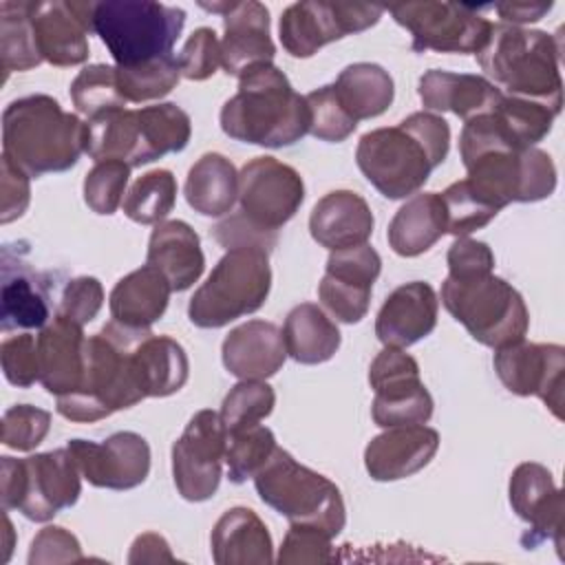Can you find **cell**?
<instances>
[{
	"label": "cell",
	"mask_w": 565,
	"mask_h": 565,
	"mask_svg": "<svg viewBox=\"0 0 565 565\" xmlns=\"http://www.w3.org/2000/svg\"><path fill=\"white\" fill-rule=\"evenodd\" d=\"M203 9L223 15L225 35L221 40V66L227 75L267 64L276 46L269 35V11L256 0L245 2H201Z\"/></svg>",
	"instance_id": "22"
},
{
	"label": "cell",
	"mask_w": 565,
	"mask_h": 565,
	"mask_svg": "<svg viewBox=\"0 0 565 565\" xmlns=\"http://www.w3.org/2000/svg\"><path fill=\"white\" fill-rule=\"evenodd\" d=\"M102 302H104L102 282L93 276H77L66 282L60 296L57 313L84 327L99 313Z\"/></svg>",
	"instance_id": "52"
},
{
	"label": "cell",
	"mask_w": 565,
	"mask_h": 565,
	"mask_svg": "<svg viewBox=\"0 0 565 565\" xmlns=\"http://www.w3.org/2000/svg\"><path fill=\"white\" fill-rule=\"evenodd\" d=\"M302 201V177L274 157H256L238 172V212L263 232L276 234Z\"/></svg>",
	"instance_id": "16"
},
{
	"label": "cell",
	"mask_w": 565,
	"mask_h": 565,
	"mask_svg": "<svg viewBox=\"0 0 565 565\" xmlns=\"http://www.w3.org/2000/svg\"><path fill=\"white\" fill-rule=\"evenodd\" d=\"M331 534H327L320 527L313 525H298L291 523L287 530L280 552H278V563L280 565H322V563H333L335 552L331 545Z\"/></svg>",
	"instance_id": "48"
},
{
	"label": "cell",
	"mask_w": 565,
	"mask_h": 565,
	"mask_svg": "<svg viewBox=\"0 0 565 565\" xmlns=\"http://www.w3.org/2000/svg\"><path fill=\"white\" fill-rule=\"evenodd\" d=\"M254 486L260 501L280 512L289 523L313 525L331 536H338L347 523L338 486L324 475L298 463L278 446L254 475Z\"/></svg>",
	"instance_id": "8"
},
{
	"label": "cell",
	"mask_w": 565,
	"mask_h": 565,
	"mask_svg": "<svg viewBox=\"0 0 565 565\" xmlns=\"http://www.w3.org/2000/svg\"><path fill=\"white\" fill-rule=\"evenodd\" d=\"M450 148L448 121L435 113H413L391 128L364 132L355 161L366 181L386 199L417 194Z\"/></svg>",
	"instance_id": "1"
},
{
	"label": "cell",
	"mask_w": 565,
	"mask_h": 565,
	"mask_svg": "<svg viewBox=\"0 0 565 565\" xmlns=\"http://www.w3.org/2000/svg\"><path fill=\"white\" fill-rule=\"evenodd\" d=\"M305 99L311 115L309 132L316 139L338 143L344 141L358 128V121L342 108L333 84L311 90L309 95H305Z\"/></svg>",
	"instance_id": "47"
},
{
	"label": "cell",
	"mask_w": 565,
	"mask_h": 565,
	"mask_svg": "<svg viewBox=\"0 0 565 565\" xmlns=\"http://www.w3.org/2000/svg\"><path fill=\"white\" fill-rule=\"evenodd\" d=\"M494 9L501 15L503 24L521 26L541 20L552 9V2H501L494 4Z\"/></svg>",
	"instance_id": "58"
},
{
	"label": "cell",
	"mask_w": 565,
	"mask_h": 565,
	"mask_svg": "<svg viewBox=\"0 0 565 565\" xmlns=\"http://www.w3.org/2000/svg\"><path fill=\"white\" fill-rule=\"evenodd\" d=\"M33 2H0V53L4 73L35 68L42 60L33 33Z\"/></svg>",
	"instance_id": "39"
},
{
	"label": "cell",
	"mask_w": 565,
	"mask_h": 565,
	"mask_svg": "<svg viewBox=\"0 0 565 565\" xmlns=\"http://www.w3.org/2000/svg\"><path fill=\"white\" fill-rule=\"evenodd\" d=\"M71 99L84 117L93 119L108 110L126 106L117 82V66L90 64L77 73L71 84Z\"/></svg>",
	"instance_id": "42"
},
{
	"label": "cell",
	"mask_w": 565,
	"mask_h": 565,
	"mask_svg": "<svg viewBox=\"0 0 565 565\" xmlns=\"http://www.w3.org/2000/svg\"><path fill=\"white\" fill-rule=\"evenodd\" d=\"M477 60L508 95L541 102L561 113V44L550 33L514 24H492Z\"/></svg>",
	"instance_id": "5"
},
{
	"label": "cell",
	"mask_w": 565,
	"mask_h": 565,
	"mask_svg": "<svg viewBox=\"0 0 565 565\" xmlns=\"http://www.w3.org/2000/svg\"><path fill=\"white\" fill-rule=\"evenodd\" d=\"M439 448V433L424 424L391 426L373 437L364 450V466L375 481L406 479L430 463Z\"/></svg>",
	"instance_id": "25"
},
{
	"label": "cell",
	"mask_w": 565,
	"mask_h": 565,
	"mask_svg": "<svg viewBox=\"0 0 565 565\" xmlns=\"http://www.w3.org/2000/svg\"><path fill=\"white\" fill-rule=\"evenodd\" d=\"M287 355L300 364H322L340 347L338 324L313 302L296 305L282 327Z\"/></svg>",
	"instance_id": "37"
},
{
	"label": "cell",
	"mask_w": 565,
	"mask_h": 565,
	"mask_svg": "<svg viewBox=\"0 0 565 565\" xmlns=\"http://www.w3.org/2000/svg\"><path fill=\"white\" fill-rule=\"evenodd\" d=\"M212 230H214L216 241L225 249H232V247H263V249L269 252L276 245V234L258 230L241 212L221 221Z\"/></svg>",
	"instance_id": "56"
},
{
	"label": "cell",
	"mask_w": 565,
	"mask_h": 565,
	"mask_svg": "<svg viewBox=\"0 0 565 565\" xmlns=\"http://www.w3.org/2000/svg\"><path fill=\"white\" fill-rule=\"evenodd\" d=\"M183 24V9L150 0H106L93 7V33L106 44L117 66L172 55Z\"/></svg>",
	"instance_id": "9"
},
{
	"label": "cell",
	"mask_w": 565,
	"mask_h": 565,
	"mask_svg": "<svg viewBox=\"0 0 565 565\" xmlns=\"http://www.w3.org/2000/svg\"><path fill=\"white\" fill-rule=\"evenodd\" d=\"M459 154L472 188L499 212L508 203H534L556 188V168L536 146L514 148L481 135L461 132Z\"/></svg>",
	"instance_id": "7"
},
{
	"label": "cell",
	"mask_w": 565,
	"mask_h": 565,
	"mask_svg": "<svg viewBox=\"0 0 565 565\" xmlns=\"http://www.w3.org/2000/svg\"><path fill=\"white\" fill-rule=\"evenodd\" d=\"M2 177H0V223H11L20 218L26 212L31 188H29V174L20 170L11 159L2 154Z\"/></svg>",
	"instance_id": "55"
},
{
	"label": "cell",
	"mask_w": 565,
	"mask_h": 565,
	"mask_svg": "<svg viewBox=\"0 0 565 565\" xmlns=\"http://www.w3.org/2000/svg\"><path fill=\"white\" fill-rule=\"evenodd\" d=\"M419 99L428 110H448L468 121L497 108L503 93L481 75L433 68L419 79Z\"/></svg>",
	"instance_id": "30"
},
{
	"label": "cell",
	"mask_w": 565,
	"mask_h": 565,
	"mask_svg": "<svg viewBox=\"0 0 565 565\" xmlns=\"http://www.w3.org/2000/svg\"><path fill=\"white\" fill-rule=\"evenodd\" d=\"M446 234V210L437 192L413 194L388 223V245L395 254L413 258L428 252Z\"/></svg>",
	"instance_id": "35"
},
{
	"label": "cell",
	"mask_w": 565,
	"mask_h": 565,
	"mask_svg": "<svg viewBox=\"0 0 565 565\" xmlns=\"http://www.w3.org/2000/svg\"><path fill=\"white\" fill-rule=\"evenodd\" d=\"M86 335L82 324L55 313L38 333L40 382L51 395H68L79 388L84 375Z\"/></svg>",
	"instance_id": "27"
},
{
	"label": "cell",
	"mask_w": 565,
	"mask_h": 565,
	"mask_svg": "<svg viewBox=\"0 0 565 565\" xmlns=\"http://www.w3.org/2000/svg\"><path fill=\"white\" fill-rule=\"evenodd\" d=\"M132 366L143 397H168L181 391L190 371L183 347L177 340L154 335L152 331L143 333L135 344Z\"/></svg>",
	"instance_id": "34"
},
{
	"label": "cell",
	"mask_w": 565,
	"mask_h": 565,
	"mask_svg": "<svg viewBox=\"0 0 565 565\" xmlns=\"http://www.w3.org/2000/svg\"><path fill=\"white\" fill-rule=\"evenodd\" d=\"M216 565H267L274 561L271 536L260 516L249 508H232L216 521L212 536Z\"/></svg>",
	"instance_id": "32"
},
{
	"label": "cell",
	"mask_w": 565,
	"mask_h": 565,
	"mask_svg": "<svg viewBox=\"0 0 565 565\" xmlns=\"http://www.w3.org/2000/svg\"><path fill=\"white\" fill-rule=\"evenodd\" d=\"M146 265L161 271L172 291L190 289L205 267L199 234L185 221L157 223L148 241Z\"/></svg>",
	"instance_id": "31"
},
{
	"label": "cell",
	"mask_w": 565,
	"mask_h": 565,
	"mask_svg": "<svg viewBox=\"0 0 565 565\" xmlns=\"http://www.w3.org/2000/svg\"><path fill=\"white\" fill-rule=\"evenodd\" d=\"M333 88L342 108L355 121L382 115L395 97V86L388 71L371 62L349 64L333 82Z\"/></svg>",
	"instance_id": "38"
},
{
	"label": "cell",
	"mask_w": 565,
	"mask_h": 565,
	"mask_svg": "<svg viewBox=\"0 0 565 565\" xmlns=\"http://www.w3.org/2000/svg\"><path fill=\"white\" fill-rule=\"evenodd\" d=\"M510 505L519 519L530 525L523 536L525 547H536L543 541H554L563 547V490L554 486L552 472L534 461L519 463L510 477Z\"/></svg>",
	"instance_id": "21"
},
{
	"label": "cell",
	"mask_w": 565,
	"mask_h": 565,
	"mask_svg": "<svg viewBox=\"0 0 565 565\" xmlns=\"http://www.w3.org/2000/svg\"><path fill=\"white\" fill-rule=\"evenodd\" d=\"M86 126V154L90 159H117L130 168L183 150L192 135L190 115L170 102L139 110H108L88 119Z\"/></svg>",
	"instance_id": "6"
},
{
	"label": "cell",
	"mask_w": 565,
	"mask_h": 565,
	"mask_svg": "<svg viewBox=\"0 0 565 565\" xmlns=\"http://www.w3.org/2000/svg\"><path fill=\"white\" fill-rule=\"evenodd\" d=\"M95 2H33V33L42 60L53 66H77L88 57Z\"/></svg>",
	"instance_id": "23"
},
{
	"label": "cell",
	"mask_w": 565,
	"mask_h": 565,
	"mask_svg": "<svg viewBox=\"0 0 565 565\" xmlns=\"http://www.w3.org/2000/svg\"><path fill=\"white\" fill-rule=\"evenodd\" d=\"M161 561L174 563V556H172L166 539L154 532L139 534L130 547L128 563H161Z\"/></svg>",
	"instance_id": "57"
},
{
	"label": "cell",
	"mask_w": 565,
	"mask_h": 565,
	"mask_svg": "<svg viewBox=\"0 0 565 565\" xmlns=\"http://www.w3.org/2000/svg\"><path fill=\"white\" fill-rule=\"evenodd\" d=\"M177 179L170 170L157 168L141 174L124 196V214L139 225L161 223L174 207Z\"/></svg>",
	"instance_id": "40"
},
{
	"label": "cell",
	"mask_w": 565,
	"mask_h": 565,
	"mask_svg": "<svg viewBox=\"0 0 565 565\" xmlns=\"http://www.w3.org/2000/svg\"><path fill=\"white\" fill-rule=\"evenodd\" d=\"M0 362L9 384L26 388L40 380L38 369V338L31 333H18L0 344Z\"/></svg>",
	"instance_id": "51"
},
{
	"label": "cell",
	"mask_w": 565,
	"mask_h": 565,
	"mask_svg": "<svg viewBox=\"0 0 565 565\" xmlns=\"http://www.w3.org/2000/svg\"><path fill=\"white\" fill-rule=\"evenodd\" d=\"M373 225L375 218L369 203L351 190L324 194L309 216L313 241L331 252L364 245L373 234Z\"/></svg>",
	"instance_id": "29"
},
{
	"label": "cell",
	"mask_w": 565,
	"mask_h": 565,
	"mask_svg": "<svg viewBox=\"0 0 565 565\" xmlns=\"http://www.w3.org/2000/svg\"><path fill=\"white\" fill-rule=\"evenodd\" d=\"M382 13L384 7L362 2H294L280 15V44L294 57H311L333 40L366 31Z\"/></svg>",
	"instance_id": "15"
},
{
	"label": "cell",
	"mask_w": 565,
	"mask_h": 565,
	"mask_svg": "<svg viewBox=\"0 0 565 565\" xmlns=\"http://www.w3.org/2000/svg\"><path fill=\"white\" fill-rule=\"evenodd\" d=\"M397 24L411 31L413 51L439 53H479L492 31L479 9L457 2H402L388 7Z\"/></svg>",
	"instance_id": "13"
},
{
	"label": "cell",
	"mask_w": 565,
	"mask_h": 565,
	"mask_svg": "<svg viewBox=\"0 0 565 565\" xmlns=\"http://www.w3.org/2000/svg\"><path fill=\"white\" fill-rule=\"evenodd\" d=\"M170 282L150 265H143L113 287L108 307L115 322L132 329H150L168 309Z\"/></svg>",
	"instance_id": "33"
},
{
	"label": "cell",
	"mask_w": 565,
	"mask_h": 565,
	"mask_svg": "<svg viewBox=\"0 0 565 565\" xmlns=\"http://www.w3.org/2000/svg\"><path fill=\"white\" fill-rule=\"evenodd\" d=\"M66 448L82 477L95 488L130 490L141 486L150 472V446L132 430L115 433L99 444L71 439Z\"/></svg>",
	"instance_id": "19"
},
{
	"label": "cell",
	"mask_w": 565,
	"mask_h": 565,
	"mask_svg": "<svg viewBox=\"0 0 565 565\" xmlns=\"http://www.w3.org/2000/svg\"><path fill=\"white\" fill-rule=\"evenodd\" d=\"M380 269L382 258L369 243L331 252L318 285L320 302L340 322H360L369 311L373 282L380 276Z\"/></svg>",
	"instance_id": "20"
},
{
	"label": "cell",
	"mask_w": 565,
	"mask_h": 565,
	"mask_svg": "<svg viewBox=\"0 0 565 565\" xmlns=\"http://www.w3.org/2000/svg\"><path fill=\"white\" fill-rule=\"evenodd\" d=\"M2 510H20L29 521H51L60 510L75 505L82 492V472L68 448L38 452L26 459H0Z\"/></svg>",
	"instance_id": "12"
},
{
	"label": "cell",
	"mask_w": 565,
	"mask_h": 565,
	"mask_svg": "<svg viewBox=\"0 0 565 565\" xmlns=\"http://www.w3.org/2000/svg\"><path fill=\"white\" fill-rule=\"evenodd\" d=\"M130 166L117 159L97 161L84 179V201L95 214H113L126 194Z\"/></svg>",
	"instance_id": "46"
},
{
	"label": "cell",
	"mask_w": 565,
	"mask_h": 565,
	"mask_svg": "<svg viewBox=\"0 0 565 565\" xmlns=\"http://www.w3.org/2000/svg\"><path fill=\"white\" fill-rule=\"evenodd\" d=\"M181 77L192 82H203L216 73L221 66V42L210 26H199L185 40L179 57Z\"/></svg>",
	"instance_id": "50"
},
{
	"label": "cell",
	"mask_w": 565,
	"mask_h": 565,
	"mask_svg": "<svg viewBox=\"0 0 565 565\" xmlns=\"http://www.w3.org/2000/svg\"><path fill=\"white\" fill-rule=\"evenodd\" d=\"M439 196L446 210V232L455 238L486 227L499 214V210L483 199L468 179L450 183Z\"/></svg>",
	"instance_id": "44"
},
{
	"label": "cell",
	"mask_w": 565,
	"mask_h": 565,
	"mask_svg": "<svg viewBox=\"0 0 565 565\" xmlns=\"http://www.w3.org/2000/svg\"><path fill=\"white\" fill-rule=\"evenodd\" d=\"M369 384L375 393L371 415L380 428L426 424L430 419L433 397L419 377L417 360L404 349L384 347L371 362Z\"/></svg>",
	"instance_id": "14"
},
{
	"label": "cell",
	"mask_w": 565,
	"mask_h": 565,
	"mask_svg": "<svg viewBox=\"0 0 565 565\" xmlns=\"http://www.w3.org/2000/svg\"><path fill=\"white\" fill-rule=\"evenodd\" d=\"M494 371L510 393L536 395L556 419H563L565 349L561 344L521 340L501 347L494 353Z\"/></svg>",
	"instance_id": "18"
},
{
	"label": "cell",
	"mask_w": 565,
	"mask_h": 565,
	"mask_svg": "<svg viewBox=\"0 0 565 565\" xmlns=\"http://www.w3.org/2000/svg\"><path fill=\"white\" fill-rule=\"evenodd\" d=\"M51 428V413L31 404H15L2 415L0 441L13 450L29 452L40 446Z\"/></svg>",
	"instance_id": "49"
},
{
	"label": "cell",
	"mask_w": 565,
	"mask_h": 565,
	"mask_svg": "<svg viewBox=\"0 0 565 565\" xmlns=\"http://www.w3.org/2000/svg\"><path fill=\"white\" fill-rule=\"evenodd\" d=\"M494 254L483 241L470 236H457L448 249V276L450 278H475L492 274Z\"/></svg>",
	"instance_id": "54"
},
{
	"label": "cell",
	"mask_w": 565,
	"mask_h": 565,
	"mask_svg": "<svg viewBox=\"0 0 565 565\" xmlns=\"http://www.w3.org/2000/svg\"><path fill=\"white\" fill-rule=\"evenodd\" d=\"M84 561L79 541L75 534L60 525H46L42 527L35 539L31 541L29 550V565H42V563H79Z\"/></svg>",
	"instance_id": "53"
},
{
	"label": "cell",
	"mask_w": 565,
	"mask_h": 565,
	"mask_svg": "<svg viewBox=\"0 0 565 565\" xmlns=\"http://www.w3.org/2000/svg\"><path fill=\"white\" fill-rule=\"evenodd\" d=\"M183 192L194 212L223 216L238 201V172L227 157L207 152L190 168Z\"/></svg>",
	"instance_id": "36"
},
{
	"label": "cell",
	"mask_w": 565,
	"mask_h": 565,
	"mask_svg": "<svg viewBox=\"0 0 565 565\" xmlns=\"http://www.w3.org/2000/svg\"><path fill=\"white\" fill-rule=\"evenodd\" d=\"M274 448H276V437L263 424L227 435L225 463H227L230 481L243 483L247 479H254V475L271 457Z\"/></svg>",
	"instance_id": "45"
},
{
	"label": "cell",
	"mask_w": 565,
	"mask_h": 565,
	"mask_svg": "<svg viewBox=\"0 0 565 565\" xmlns=\"http://www.w3.org/2000/svg\"><path fill=\"white\" fill-rule=\"evenodd\" d=\"M227 433L216 411H199L172 446V477L185 501L210 499L221 483Z\"/></svg>",
	"instance_id": "17"
},
{
	"label": "cell",
	"mask_w": 565,
	"mask_h": 565,
	"mask_svg": "<svg viewBox=\"0 0 565 565\" xmlns=\"http://www.w3.org/2000/svg\"><path fill=\"white\" fill-rule=\"evenodd\" d=\"M439 300L424 280L399 285L388 294L375 318V335L384 347L406 349L426 338L437 324Z\"/></svg>",
	"instance_id": "26"
},
{
	"label": "cell",
	"mask_w": 565,
	"mask_h": 565,
	"mask_svg": "<svg viewBox=\"0 0 565 565\" xmlns=\"http://www.w3.org/2000/svg\"><path fill=\"white\" fill-rule=\"evenodd\" d=\"M86 139L88 126L49 95L20 97L2 113V154L29 177L73 168Z\"/></svg>",
	"instance_id": "3"
},
{
	"label": "cell",
	"mask_w": 565,
	"mask_h": 565,
	"mask_svg": "<svg viewBox=\"0 0 565 565\" xmlns=\"http://www.w3.org/2000/svg\"><path fill=\"white\" fill-rule=\"evenodd\" d=\"M148 331L110 320L99 333L86 338L82 384L57 397V413L71 422H97L146 399L137 384L132 349Z\"/></svg>",
	"instance_id": "4"
},
{
	"label": "cell",
	"mask_w": 565,
	"mask_h": 565,
	"mask_svg": "<svg viewBox=\"0 0 565 565\" xmlns=\"http://www.w3.org/2000/svg\"><path fill=\"white\" fill-rule=\"evenodd\" d=\"M441 302L481 344L501 349L525 340L530 313L523 296L503 278L483 274L475 278H446Z\"/></svg>",
	"instance_id": "11"
},
{
	"label": "cell",
	"mask_w": 565,
	"mask_h": 565,
	"mask_svg": "<svg viewBox=\"0 0 565 565\" xmlns=\"http://www.w3.org/2000/svg\"><path fill=\"white\" fill-rule=\"evenodd\" d=\"M225 369L238 380H267L287 358L282 331L267 320H247L232 329L221 347Z\"/></svg>",
	"instance_id": "28"
},
{
	"label": "cell",
	"mask_w": 565,
	"mask_h": 565,
	"mask_svg": "<svg viewBox=\"0 0 565 565\" xmlns=\"http://www.w3.org/2000/svg\"><path fill=\"white\" fill-rule=\"evenodd\" d=\"M181 79V68L174 55H166L137 66H117L121 97L132 104L159 99L168 95Z\"/></svg>",
	"instance_id": "41"
},
{
	"label": "cell",
	"mask_w": 565,
	"mask_h": 565,
	"mask_svg": "<svg viewBox=\"0 0 565 565\" xmlns=\"http://www.w3.org/2000/svg\"><path fill=\"white\" fill-rule=\"evenodd\" d=\"M55 282L24 263L13 245L2 247V331L42 329L51 320Z\"/></svg>",
	"instance_id": "24"
},
{
	"label": "cell",
	"mask_w": 565,
	"mask_h": 565,
	"mask_svg": "<svg viewBox=\"0 0 565 565\" xmlns=\"http://www.w3.org/2000/svg\"><path fill=\"white\" fill-rule=\"evenodd\" d=\"M271 289L269 252L263 247H232L194 291L188 318L201 329H218L258 311Z\"/></svg>",
	"instance_id": "10"
},
{
	"label": "cell",
	"mask_w": 565,
	"mask_h": 565,
	"mask_svg": "<svg viewBox=\"0 0 565 565\" xmlns=\"http://www.w3.org/2000/svg\"><path fill=\"white\" fill-rule=\"evenodd\" d=\"M276 404V393L265 380H241L225 395L221 406V424L227 435L260 424Z\"/></svg>",
	"instance_id": "43"
},
{
	"label": "cell",
	"mask_w": 565,
	"mask_h": 565,
	"mask_svg": "<svg viewBox=\"0 0 565 565\" xmlns=\"http://www.w3.org/2000/svg\"><path fill=\"white\" fill-rule=\"evenodd\" d=\"M309 124L305 95H298L271 62L243 71L238 93L221 108V128L227 137L265 148L300 141L309 132Z\"/></svg>",
	"instance_id": "2"
}]
</instances>
